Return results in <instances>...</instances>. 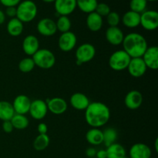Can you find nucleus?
Listing matches in <instances>:
<instances>
[{"mask_svg":"<svg viewBox=\"0 0 158 158\" xmlns=\"http://www.w3.org/2000/svg\"><path fill=\"white\" fill-rule=\"evenodd\" d=\"M110 118V108L102 102H92L85 110V120L92 128L104 126Z\"/></svg>","mask_w":158,"mask_h":158,"instance_id":"obj_1","label":"nucleus"},{"mask_svg":"<svg viewBox=\"0 0 158 158\" xmlns=\"http://www.w3.org/2000/svg\"><path fill=\"white\" fill-rule=\"evenodd\" d=\"M122 45L123 50L131 58L142 57L148 47L144 36L137 32H131L124 35Z\"/></svg>","mask_w":158,"mask_h":158,"instance_id":"obj_2","label":"nucleus"},{"mask_svg":"<svg viewBox=\"0 0 158 158\" xmlns=\"http://www.w3.org/2000/svg\"><path fill=\"white\" fill-rule=\"evenodd\" d=\"M38 9L32 0L22 1L16 6V18L23 23H30L36 17Z\"/></svg>","mask_w":158,"mask_h":158,"instance_id":"obj_3","label":"nucleus"},{"mask_svg":"<svg viewBox=\"0 0 158 158\" xmlns=\"http://www.w3.org/2000/svg\"><path fill=\"white\" fill-rule=\"evenodd\" d=\"M32 59L35 66L43 69H51L56 63V56L53 52L45 48L39 49L32 56Z\"/></svg>","mask_w":158,"mask_h":158,"instance_id":"obj_4","label":"nucleus"},{"mask_svg":"<svg viewBox=\"0 0 158 158\" xmlns=\"http://www.w3.org/2000/svg\"><path fill=\"white\" fill-rule=\"evenodd\" d=\"M131 57L123 49L113 52L109 58V66L114 71H123L127 69Z\"/></svg>","mask_w":158,"mask_h":158,"instance_id":"obj_5","label":"nucleus"},{"mask_svg":"<svg viewBox=\"0 0 158 158\" xmlns=\"http://www.w3.org/2000/svg\"><path fill=\"white\" fill-rule=\"evenodd\" d=\"M75 55L77 61L80 62L81 64L89 63L95 56L96 49L90 43H83L77 48Z\"/></svg>","mask_w":158,"mask_h":158,"instance_id":"obj_6","label":"nucleus"},{"mask_svg":"<svg viewBox=\"0 0 158 158\" xmlns=\"http://www.w3.org/2000/svg\"><path fill=\"white\" fill-rule=\"evenodd\" d=\"M140 26L148 31H154L158 27V12L146 10L140 14Z\"/></svg>","mask_w":158,"mask_h":158,"instance_id":"obj_7","label":"nucleus"},{"mask_svg":"<svg viewBox=\"0 0 158 158\" xmlns=\"http://www.w3.org/2000/svg\"><path fill=\"white\" fill-rule=\"evenodd\" d=\"M29 113L31 117L35 120H43L48 113L47 104L44 100L40 99L33 100L31 102Z\"/></svg>","mask_w":158,"mask_h":158,"instance_id":"obj_8","label":"nucleus"},{"mask_svg":"<svg viewBox=\"0 0 158 158\" xmlns=\"http://www.w3.org/2000/svg\"><path fill=\"white\" fill-rule=\"evenodd\" d=\"M77 43V35L71 31L63 32L60 35L58 40L59 48L63 52H70L75 48Z\"/></svg>","mask_w":158,"mask_h":158,"instance_id":"obj_9","label":"nucleus"},{"mask_svg":"<svg viewBox=\"0 0 158 158\" xmlns=\"http://www.w3.org/2000/svg\"><path fill=\"white\" fill-rule=\"evenodd\" d=\"M37 31L43 36H52L57 32L56 22L50 18H43L38 22Z\"/></svg>","mask_w":158,"mask_h":158,"instance_id":"obj_10","label":"nucleus"},{"mask_svg":"<svg viewBox=\"0 0 158 158\" xmlns=\"http://www.w3.org/2000/svg\"><path fill=\"white\" fill-rule=\"evenodd\" d=\"M127 69L130 75L135 78H139L143 77L146 73L148 68L141 57H137V58H131L127 66Z\"/></svg>","mask_w":158,"mask_h":158,"instance_id":"obj_11","label":"nucleus"},{"mask_svg":"<svg viewBox=\"0 0 158 158\" xmlns=\"http://www.w3.org/2000/svg\"><path fill=\"white\" fill-rule=\"evenodd\" d=\"M142 60L144 62L148 69L157 70L158 69V47L156 46L148 47L142 56Z\"/></svg>","mask_w":158,"mask_h":158,"instance_id":"obj_12","label":"nucleus"},{"mask_svg":"<svg viewBox=\"0 0 158 158\" xmlns=\"http://www.w3.org/2000/svg\"><path fill=\"white\" fill-rule=\"evenodd\" d=\"M55 10L59 15L68 16L75 11L77 0H56L54 2Z\"/></svg>","mask_w":158,"mask_h":158,"instance_id":"obj_13","label":"nucleus"},{"mask_svg":"<svg viewBox=\"0 0 158 158\" xmlns=\"http://www.w3.org/2000/svg\"><path fill=\"white\" fill-rule=\"evenodd\" d=\"M48 111L56 115L63 114L67 110L68 104L66 100L61 97H53L46 100Z\"/></svg>","mask_w":158,"mask_h":158,"instance_id":"obj_14","label":"nucleus"},{"mask_svg":"<svg viewBox=\"0 0 158 158\" xmlns=\"http://www.w3.org/2000/svg\"><path fill=\"white\" fill-rule=\"evenodd\" d=\"M31 100L26 95H19L14 99L13 103H12L14 111L17 114L26 115L29 111L31 105Z\"/></svg>","mask_w":158,"mask_h":158,"instance_id":"obj_15","label":"nucleus"},{"mask_svg":"<svg viewBox=\"0 0 158 158\" xmlns=\"http://www.w3.org/2000/svg\"><path fill=\"white\" fill-rule=\"evenodd\" d=\"M143 103V96L138 90H131L127 94L124 98V104L128 109L137 110L140 107Z\"/></svg>","mask_w":158,"mask_h":158,"instance_id":"obj_16","label":"nucleus"},{"mask_svg":"<svg viewBox=\"0 0 158 158\" xmlns=\"http://www.w3.org/2000/svg\"><path fill=\"white\" fill-rule=\"evenodd\" d=\"M151 148L143 143H134L129 151L130 158H151Z\"/></svg>","mask_w":158,"mask_h":158,"instance_id":"obj_17","label":"nucleus"},{"mask_svg":"<svg viewBox=\"0 0 158 158\" xmlns=\"http://www.w3.org/2000/svg\"><path fill=\"white\" fill-rule=\"evenodd\" d=\"M105 36L110 44L113 45V46H119L123 43L124 34L118 26H114V27L110 26L106 29Z\"/></svg>","mask_w":158,"mask_h":158,"instance_id":"obj_18","label":"nucleus"},{"mask_svg":"<svg viewBox=\"0 0 158 158\" xmlns=\"http://www.w3.org/2000/svg\"><path fill=\"white\" fill-rule=\"evenodd\" d=\"M23 52L28 56H32L40 49V42L38 38L34 35H28L23 42Z\"/></svg>","mask_w":158,"mask_h":158,"instance_id":"obj_19","label":"nucleus"},{"mask_svg":"<svg viewBox=\"0 0 158 158\" xmlns=\"http://www.w3.org/2000/svg\"><path fill=\"white\" fill-rule=\"evenodd\" d=\"M70 105L77 110H85L90 103L89 98L82 93H75L69 99Z\"/></svg>","mask_w":158,"mask_h":158,"instance_id":"obj_20","label":"nucleus"},{"mask_svg":"<svg viewBox=\"0 0 158 158\" xmlns=\"http://www.w3.org/2000/svg\"><path fill=\"white\" fill-rule=\"evenodd\" d=\"M86 22L87 28L91 32H98L103 27V17L98 15L96 12H93L88 14Z\"/></svg>","mask_w":158,"mask_h":158,"instance_id":"obj_21","label":"nucleus"},{"mask_svg":"<svg viewBox=\"0 0 158 158\" xmlns=\"http://www.w3.org/2000/svg\"><path fill=\"white\" fill-rule=\"evenodd\" d=\"M122 23L126 27L134 29L140 26V14L130 10L125 12L122 17Z\"/></svg>","mask_w":158,"mask_h":158,"instance_id":"obj_22","label":"nucleus"},{"mask_svg":"<svg viewBox=\"0 0 158 158\" xmlns=\"http://www.w3.org/2000/svg\"><path fill=\"white\" fill-rule=\"evenodd\" d=\"M86 139L89 144L98 146L103 143V131L99 128H91L86 134Z\"/></svg>","mask_w":158,"mask_h":158,"instance_id":"obj_23","label":"nucleus"},{"mask_svg":"<svg viewBox=\"0 0 158 158\" xmlns=\"http://www.w3.org/2000/svg\"><path fill=\"white\" fill-rule=\"evenodd\" d=\"M23 29H24L23 23L16 17L11 19L8 22L7 26H6V30H7L8 33L11 36L13 37H16L21 35L23 32Z\"/></svg>","mask_w":158,"mask_h":158,"instance_id":"obj_24","label":"nucleus"},{"mask_svg":"<svg viewBox=\"0 0 158 158\" xmlns=\"http://www.w3.org/2000/svg\"><path fill=\"white\" fill-rule=\"evenodd\" d=\"M15 114L12 103L5 100L0 101V120L2 121L10 120Z\"/></svg>","mask_w":158,"mask_h":158,"instance_id":"obj_25","label":"nucleus"},{"mask_svg":"<svg viewBox=\"0 0 158 158\" xmlns=\"http://www.w3.org/2000/svg\"><path fill=\"white\" fill-rule=\"evenodd\" d=\"M107 158H121L126 156V150L123 145L114 143L106 148Z\"/></svg>","mask_w":158,"mask_h":158,"instance_id":"obj_26","label":"nucleus"},{"mask_svg":"<svg viewBox=\"0 0 158 158\" xmlns=\"http://www.w3.org/2000/svg\"><path fill=\"white\" fill-rule=\"evenodd\" d=\"M14 129L22 131L28 127L29 124V120L28 117L26 115L23 114H15V115L12 117V118L10 120Z\"/></svg>","mask_w":158,"mask_h":158,"instance_id":"obj_27","label":"nucleus"},{"mask_svg":"<svg viewBox=\"0 0 158 158\" xmlns=\"http://www.w3.org/2000/svg\"><path fill=\"white\" fill-rule=\"evenodd\" d=\"M98 2L97 0H77V7L85 13L95 12Z\"/></svg>","mask_w":158,"mask_h":158,"instance_id":"obj_28","label":"nucleus"},{"mask_svg":"<svg viewBox=\"0 0 158 158\" xmlns=\"http://www.w3.org/2000/svg\"><path fill=\"white\" fill-rule=\"evenodd\" d=\"M50 139L46 134H39L33 141V148L35 151H42L46 150L49 147Z\"/></svg>","mask_w":158,"mask_h":158,"instance_id":"obj_29","label":"nucleus"},{"mask_svg":"<svg viewBox=\"0 0 158 158\" xmlns=\"http://www.w3.org/2000/svg\"><path fill=\"white\" fill-rule=\"evenodd\" d=\"M103 143L105 146L107 148L110 145L116 143L117 139V132L114 128L109 127L103 131Z\"/></svg>","mask_w":158,"mask_h":158,"instance_id":"obj_30","label":"nucleus"},{"mask_svg":"<svg viewBox=\"0 0 158 158\" xmlns=\"http://www.w3.org/2000/svg\"><path fill=\"white\" fill-rule=\"evenodd\" d=\"M56 25L57 31H60L62 33L70 31L71 26H72L69 17L65 16V15L59 16L58 19L56 22Z\"/></svg>","mask_w":158,"mask_h":158,"instance_id":"obj_31","label":"nucleus"},{"mask_svg":"<svg viewBox=\"0 0 158 158\" xmlns=\"http://www.w3.org/2000/svg\"><path fill=\"white\" fill-rule=\"evenodd\" d=\"M35 66V63L32 57H26V58L20 60L19 63V69L24 73L31 72Z\"/></svg>","mask_w":158,"mask_h":158,"instance_id":"obj_32","label":"nucleus"},{"mask_svg":"<svg viewBox=\"0 0 158 158\" xmlns=\"http://www.w3.org/2000/svg\"><path fill=\"white\" fill-rule=\"evenodd\" d=\"M147 6H148L147 0H131L130 2L131 10L139 14H141L142 12L146 11Z\"/></svg>","mask_w":158,"mask_h":158,"instance_id":"obj_33","label":"nucleus"},{"mask_svg":"<svg viewBox=\"0 0 158 158\" xmlns=\"http://www.w3.org/2000/svg\"><path fill=\"white\" fill-rule=\"evenodd\" d=\"M106 22L111 27L118 26L120 23V16L117 12H110L106 16Z\"/></svg>","mask_w":158,"mask_h":158,"instance_id":"obj_34","label":"nucleus"},{"mask_svg":"<svg viewBox=\"0 0 158 158\" xmlns=\"http://www.w3.org/2000/svg\"><path fill=\"white\" fill-rule=\"evenodd\" d=\"M95 12L101 17H106L111 11L110 8V6L107 4L101 2L97 4V8L95 9Z\"/></svg>","mask_w":158,"mask_h":158,"instance_id":"obj_35","label":"nucleus"},{"mask_svg":"<svg viewBox=\"0 0 158 158\" xmlns=\"http://www.w3.org/2000/svg\"><path fill=\"white\" fill-rule=\"evenodd\" d=\"M22 0H0V4L7 7H16Z\"/></svg>","mask_w":158,"mask_h":158,"instance_id":"obj_36","label":"nucleus"},{"mask_svg":"<svg viewBox=\"0 0 158 158\" xmlns=\"http://www.w3.org/2000/svg\"><path fill=\"white\" fill-rule=\"evenodd\" d=\"M2 127L3 131L6 133H7V134L12 132V131L14 130V127H13V126H12V123H11L10 120L3 121L2 126Z\"/></svg>","mask_w":158,"mask_h":158,"instance_id":"obj_37","label":"nucleus"},{"mask_svg":"<svg viewBox=\"0 0 158 158\" xmlns=\"http://www.w3.org/2000/svg\"><path fill=\"white\" fill-rule=\"evenodd\" d=\"M6 15L10 17L11 19L16 17V7H7L5 12Z\"/></svg>","mask_w":158,"mask_h":158,"instance_id":"obj_38","label":"nucleus"},{"mask_svg":"<svg viewBox=\"0 0 158 158\" xmlns=\"http://www.w3.org/2000/svg\"><path fill=\"white\" fill-rule=\"evenodd\" d=\"M37 130L40 134H46L48 131V127L46 123H40L37 127Z\"/></svg>","mask_w":158,"mask_h":158,"instance_id":"obj_39","label":"nucleus"},{"mask_svg":"<svg viewBox=\"0 0 158 158\" xmlns=\"http://www.w3.org/2000/svg\"><path fill=\"white\" fill-rule=\"evenodd\" d=\"M96 154H97V150L94 148H89L86 151V154L88 157H96Z\"/></svg>","mask_w":158,"mask_h":158,"instance_id":"obj_40","label":"nucleus"},{"mask_svg":"<svg viewBox=\"0 0 158 158\" xmlns=\"http://www.w3.org/2000/svg\"><path fill=\"white\" fill-rule=\"evenodd\" d=\"M96 157H97V158H107L106 151V150H103V149L97 151Z\"/></svg>","mask_w":158,"mask_h":158,"instance_id":"obj_41","label":"nucleus"},{"mask_svg":"<svg viewBox=\"0 0 158 158\" xmlns=\"http://www.w3.org/2000/svg\"><path fill=\"white\" fill-rule=\"evenodd\" d=\"M6 21V14L2 10L0 9V25L3 24Z\"/></svg>","mask_w":158,"mask_h":158,"instance_id":"obj_42","label":"nucleus"},{"mask_svg":"<svg viewBox=\"0 0 158 158\" xmlns=\"http://www.w3.org/2000/svg\"><path fill=\"white\" fill-rule=\"evenodd\" d=\"M154 147H155V151H156V152H157L158 151V139L157 138L155 140V143H154Z\"/></svg>","mask_w":158,"mask_h":158,"instance_id":"obj_43","label":"nucleus"},{"mask_svg":"<svg viewBox=\"0 0 158 158\" xmlns=\"http://www.w3.org/2000/svg\"><path fill=\"white\" fill-rule=\"evenodd\" d=\"M44 2H46V3H51V2H54L56 1V0H43Z\"/></svg>","mask_w":158,"mask_h":158,"instance_id":"obj_44","label":"nucleus"},{"mask_svg":"<svg viewBox=\"0 0 158 158\" xmlns=\"http://www.w3.org/2000/svg\"><path fill=\"white\" fill-rule=\"evenodd\" d=\"M148 2H156L157 0H147Z\"/></svg>","mask_w":158,"mask_h":158,"instance_id":"obj_45","label":"nucleus"},{"mask_svg":"<svg viewBox=\"0 0 158 158\" xmlns=\"http://www.w3.org/2000/svg\"><path fill=\"white\" fill-rule=\"evenodd\" d=\"M121 158H130V157H127V156H124V157H121Z\"/></svg>","mask_w":158,"mask_h":158,"instance_id":"obj_46","label":"nucleus"}]
</instances>
